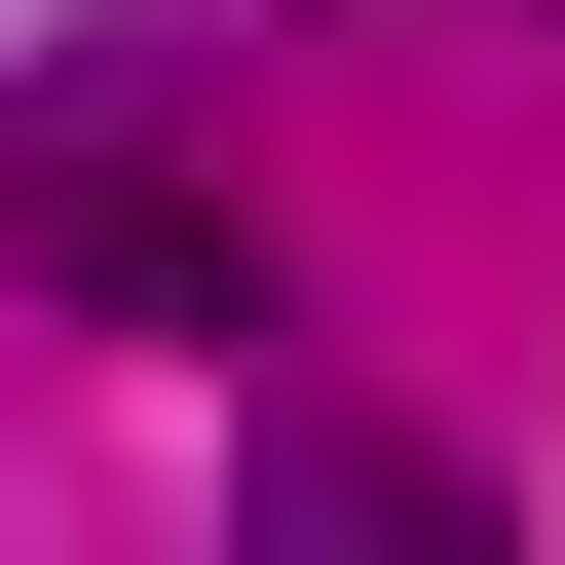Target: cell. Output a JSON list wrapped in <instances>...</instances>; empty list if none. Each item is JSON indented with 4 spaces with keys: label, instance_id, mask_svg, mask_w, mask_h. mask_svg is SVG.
<instances>
[{
    "label": "cell",
    "instance_id": "6da1fadb",
    "mask_svg": "<svg viewBox=\"0 0 565 565\" xmlns=\"http://www.w3.org/2000/svg\"><path fill=\"white\" fill-rule=\"evenodd\" d=\"M0 264H39L76 340H226V302H264V226H226L189 151H114V114H0Z\"/></svg>",
    "mask_w": 565,
    "mask_h": 565
},
{
    "label": "cell",
    "instance_id": "7a4b0ae2",
    "mask_svg": "<svg viewBox=\"0 0 565 565\" xmlns=\"http://www.w3.org/2000/svg\"><path fill=\"white\" fill-rule=\"evenodd\" d=\"M226 527H264V565H490V490H452L415 415H264V452H226Z\"/></svg>",
    "mask_w": 565,
    "mask_h": 565
}]
</instances>
